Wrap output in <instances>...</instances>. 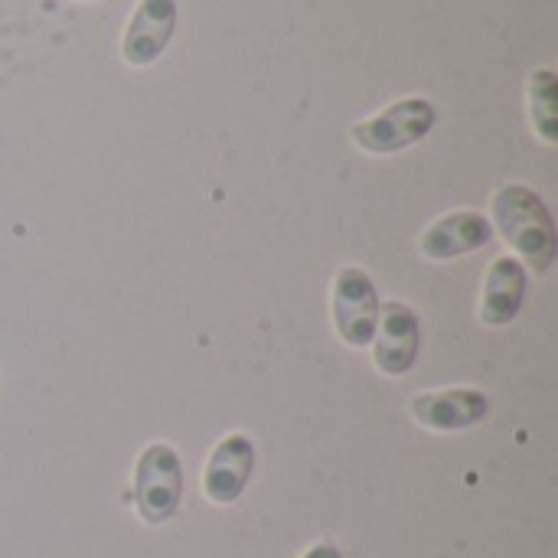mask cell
<instances>
[{
    "instance_id": "obj_2",
    "label": "cell",
    "mask_w": 558,
    "mask_h": 558,
    "mask_svg": "<svg viewBox=\"0 0 558 558\" xmlns=\"http://www.w3.org/2000/svg\"><path fill=\"white\" fill-rule=\"evenodd\" d=\"M435 121H438L435 105L428 98L412 95V98L392 101L389 108H383L379 114H373L366 121H356L350 128V137L360 150L386 157V154H399V150H409L418 141H425L432 134Z\"/></svg>"
},
{
    "instance_id": "obj_4",
    "label": "cell",
    "mask_w": 558,
    "mask_h": 558,
    "mask_svg": "<svg viewBox=\"0 0 558 558\" xmlns=\"http://www.w3.org/2000/svg\"><path fill=\"white\" fill-rule=\"evenodd\" d=\"M379 324V294L369 271L347 265L333 278V327L347 347H369Z\"/></svg>"
},
{
    "instance_id": "obj_11",
    "label": "cell",
    "mask_w": 558,
    "mask_h": 558,
    "mask_svg": "<svg viewBox=\"0 0 558 558\" xmlns=\"http://www.w3.org/2000/svg\"><path fill=\"white\" fill-rule=\"evenodd\" d=\"M530 118L546 144L558 141V75L553 69H536L530 75Z\"/></svg>"
},
{
    "instance_id": "obj_3",
    "label": "cell",
    "mask_w": 558,
    "mask_h": 558,
    "mask_svg": "<svg viewBox=\"0 0 558 558\" xmlns=\"http://www.w3.org/2000/svg\"><path fill=\"white\" fill-rule=\"evenodd\" d=\"M183 500V464L170 445H147L134 464V510L147 526H163Z\"/></svg>"
},
{
    "instance_id": "obj_10",
    "label": "cell",
    "mask_w": 558,
    "mask_h": 558,
    "mask_svg": "<svg viewBox=\"0 0 558 558\" xmlns=\"http://www.w3.org/2000/svg\"><path fill=\"white\" fill-rule=\"evenodd\" d=\"M526 288H530V275L526 265L504 255L494 258V265L487 268V281H484V298H481V320L487 327H507L517 320L523 301H526Z\"/></svg>"
},
{
    "instance_id": "obj_7",
    "label": "cell",
    "mask_w": 558,
    "mask_h": 558,
    "mask_svg": "<svg viewBox=\"0 0 558 558\" xmlns=\"http://www.w3.org/2000/svg\"><path fill=\"white\" fill-rule=\"evenodd\" d=\"M252 471H255V445L248 435H226L209 461H206V471H203V494L209 497V504L216 507H229L235 504L248 481H252Z\"/></svg>"
},
{
    "instance_id": "obj_1",
    "label": "cell",
    "mask_w": 558,
    "mask_h": 558,
    "mask_svg": "<svg viewBox=\"0 0 558 558\" xmlns=\"http://www.w3.org/2000/svg\"><path fill=\"white\" fill-rule=\"evenodd\" d=\"M490 209L510 248L526 265H533V271H549L558 255V232L543 196L523 183H507L494 193Z\"/></svg>"
},
{
    "instance_id": "obj_6",
    "label": "cell",
    "mask_w": 558,
    "mask_h": 558,
    "mask_svg": "<svg viewBox=\"0 0 558 558\" xmlns=\"http://www.w3.org/2000/svg\"><path fill=\"white\" fill-rule=\"evenodd\" d=\"M177 16H180L177 0H137L121 39L124 62L134 69L154 65L167 52L177 33Z\"/></svg>"
},
{
    "instance_id": "obj_8",
    "label": "cell",
    "mask_w": 558,
    "mask_h": 558,
    "mask_svg": "<svg viewBox=\"0 0 558 558\" xmlns=\"http://www.w3.org/2000/svg\"><path fill=\"white\" fill-rule=\"evenodd\" d=\"M490 239H494V226L487 216H481L474 209H458V213H448L438 222H432L422 232L418 248L432 262H451V258H461V255H471V252L490 245Z\"/></svg>"
},
{
    "instance_id": "obj_12",
    "label": "cell",
    "mask_w": 558,
    "mask_h": 558,
    "mask_svg": "<svg viewBox=\"0 0 558 558\" xmlns=\"http://www.w3.org/2000/svg\"><path fill=\"white\" fill-rule=\"evenodd\" d=\"M301 558H343V553L333 543H317V546H311Z\"/></svg>"
},
{
    "instance_id": "obj_9",
    "label": "cell",
    "mask_w": 558,
    "mask_h": 558,
    "mask_svg": "<svg viewBox=\"0 0 558 558\" xmlns=\"http://www.w3.org/2000/svg\"><path fill=\"white\" fill-rule=\"evenodd\" d=\"M412 418L432 432H464L487 418V396L481 389H441L412 399Z\"/></svg>"
},
{
    "instance_id": "obj_5",
    "label": "cell",
    "mask_w": 558,
    "mask_h": 558,
    "mask_svg": "<svg viewBox=\"0 0 558 558\" xmlns=\"http://www.w3.org/2000/svg\"><path fill=\"white\" fill-rule=\"evenodd\" d=\"M373 363L379 373L386 376H405L412 373L418 350H422V324L418 314L402 304V301H389L379 304V324H376V337H373Z\"/></svg>"
}]
</instances>
